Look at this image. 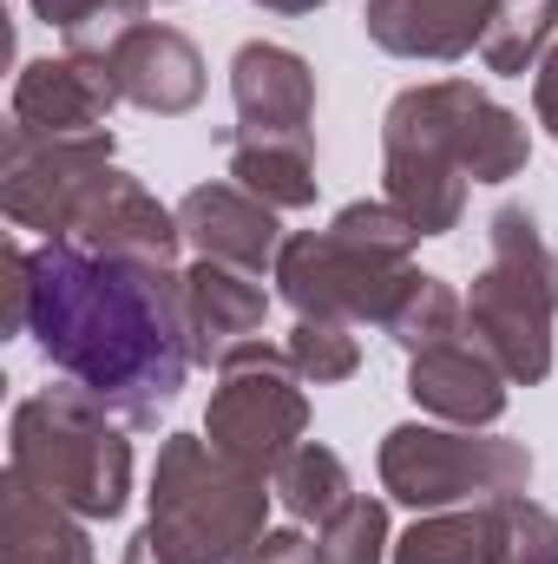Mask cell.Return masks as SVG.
I'll list each match as a JSON object with an SVG mask.
<instances>
[{
	"label": "cell",
	"instance_id": "83f0119b",
	"mask_svg": "<svg viewBox=\"0 0 558 564\" xmlns=\"http://www.w3.org/2000/svg\"><path fill=\"white\" fill-rule=\"evenodd\" d=\"M237 564H315V545L302 532H264Z\"/></svg>",
	"mask_w": 558,
	"mask_h": 564
},
{
	"label": "cell",
	"instance_id": "4316f807",
	"mask_svg": "<svg viewBox=\"0 0 558 564\" xmlns=\"http://www.w3.org/2000/svg\"><path fill=\"white\" fill-rule=\"evenodd\" d=\"M500 564H558V519L526 492L500 499Z\"/></svg>",
	"mask_w": 558,
	"mask_h": 564
},
{
	"label": "cell",
	"instance_id": "9c48e42d",
	"mask_svg": "<svg viewBox=\"0 0 558 564\" xmlns=\"http://www.w3.org/2000/svg\"><path fill=\"white\" fill-rule=\"evenodd\" d=\"M106 171H112V132L33 139L13 126L0 151V210L20 230H40L46 243H66L79 230V210L106 184Z\"/></svg>",
	"mask_w": 558,
	"mask_h": 564
},
{
	"label": "cell",
	"instance_id": "8992f818",
	"mask_svg": "<svg viewBox=\"0 0 558 564\" xmlns=\"http://www.w3.org/2000/svg\"><path fill=\"white\" fill-rule=\"evenodd\" d=\"M493 250L466 295V335L493 355V368L519 388L552 375V322H558V257L539 237L533 210L506 204L486 224Z\"/></svg>",
	"mask_w": 558,
	"mask_h": 564
},
{
	"label": "cell",
	"instance_id": "9a60e30c",
	"mask_svg": "<svg viewBox=\"0 0 558 564\" xmlns=\"http://www.w3.org/2000/svg\"><path fill=\"white\" fill-rule=\"evenodd\" d=\"M73 243H86V250H99V257H132V263H164V270H178L184 230H178V210H164L139 177H126V171L112 164L106 184L93 191V204L79 210Z\"/></svg>",
	"mask_w": 558,
	"mask_h": 564
},
{
	"label": "cell",
	"instance_id": "44dd1931",
	"mask_svg": "<svg viewBox=\"0 0 558 564\" xmlns=\"http://www.w3.org/2000/svg\"><path fill=\"white\" fill-rule=\"evenodd\" d=\"M270 486H277V506L289 512V519H315V525H322V519L348 499V466H342V453L302 440L296 453H282L277 459Z\"/></svg>",
	"mask_w": 558,
	"mask_h": 564
},
{
	"label": "cell",
	"instance_id": "e0dca14e",
	"mask_svg": "<svg viewBox=\"0 0 558 564\" xmlns=\"http://www.w3.org/2000/svg\"><path fill=\"white\" fill-rule=\"evenodd\" d=\"M493 13L500 0H368L362 26L395 59H466L486 40Z\"/></svg>",
	"mask_w": 558,
	"mask_h": 564
},
{
	"label": "cell",
	"instance_id": "7402d4cb",
	"mask_svg": "<svg viewBox=\"0 0 558 564\" xmlns=\"http://www.w3.org/2000/svg\"><path fill=\"white\" fill-rule=\"evenodd\" d=\"M558 33V0H500L486 40H480V59L486 73H533L546 59Z\"/></svg>",
	"mask_w": 558,
	"mask_h": 564
},
{
	"label": "cell",
	"instance_id": "7c38bea8",
	"mask_svg": "<svg viewBox=\"0 0 558 564\" xmlns=\"http://www.w3.org/2000/svg\"><path fill=\"white\" fill-rule=\"evenodd\" d=\"M230 99H237V132L244 139H296L309 144L315 119V73L302 53L277 40H250L230 59Z\"/></svg>",
	"mask_w": 558,
	"mask_h": 564
},
{
	"label": "cell",
	"instance_id": "3957f363",
	"mask_svg": "<svg viewBox=\"0 0 558 564\" xmlns=\"http://www.w3.org/2000/svg\"><path fill=\"white\" fill-rule=\"evenodd\" d=\"M415 243L420 230L388 204V197H362L348 210H335L329 230H296L282 237L277 257V289L296 315H342V322H375L388 328V315L401 308V295L415 289Z\"/></svg>",
	"mask_w": 558,
	"mask_h": 564
},
{
	"label": "cell",
	"instance_id": "ffe728a7",
	"mask_svg": "<svg viewBox=\"0 0 558 564\" xmlns=\"http://www.w3.org/2000/svg\"><path fill=\"white\" fill-rule=\"evenodd\" d=\"M230 177L264 197L270 210H309L315 204V151L296 139H244L230 132Z\"/></svg>",
	"mask_w": 558,
	"mask_h": 564
},
{
	"label": "cell",
	"instance_id": "f546056e",
	"mask_svg": "<svg viewBox=\"0 0 558 564\" xmlns=\"http://www.w3.org/2000/svg\"><path fill=\"white\" fill-rule=\"evenodd\" d=\"M126 564H171V558L158 552V539H151V532H139V539L126 545Z\"/></svg>",
	"mask_w": 558,
	"mask_h": 564
},
{
	"label": "cell",
	"instance_id": "7a4b0ae2",
	"mask_svg": "<svg viewBox=\"0 0 558 564\" xmlns=\"http://www.w3.org/2000/svg\"><path fill=\"white\" fill-rule=\"evenodd\" d=\"M382 158H388V204L420 237H447L466 210V177L473 184L519 177L533 158V132L473 79H427L388 106Z\"/></svg>",
	"mask_w": 558,
	"mask_h": 564
},
{
	"label": "cell",
	"instance_id": "6da1fadb",
	"mask_svg": "<svg viewBox=\"0 0 558 564\" xmlns=\"http://www.w3.org/2000/svg\"><path fill=\"white\" fill-rule=\"evenodd\" d=\"M26 328L73 388L106 401L126 426H158V414L184 394V270L99 257L73 237L46 243L33 250Z\"/></svg>",
	"mask_w": 558,
	"mask_h": 564
},
{
	"label": "cell",
	"instance_id": "30bf717a",
	"mask_svg": "<svg viewBox=\"0 0 558 564\" xmlns=\"http://www.w3.org/2000/svg\"><path fill=\"white\" fill-rule=\"evenodd\" d=\"M119 93L106 79V59H86V53H46V59H26L20 79H13V126L33 132V139H86V132H106Z\"/></svg>",
	"mask_w": 558,
	"mask_h": 564
},
{
	"label": "cell",
	"instance_id": "5b68a950",
	"mask_svg": "<svg viewBox=\"0 0 558 564\" xmlns=\"http://www.w3.org/2000/svg\"><path fill=\"white\" fill-rule=\"evenodd\" d=\"M106 414L112 408L86 388L26 394L7 433V473H20L79 519H119L132 499V440Z\"/></svg>",
	"mask_w": 558,
	"mask_h": 564
},
{
	"label": "cell",
	"instance_id": "ba28073f",
	"mask_svg": "<svg viewBox=\"0 0 558 564\" xmlns=\"http://www.w3.org/2000/svg\"><path fill=\"white\" fill-rule=\"evenodd\" d=\"M217 394L204 408V440L257 473H277L282 453L302 446V426H309V401H302V375L289 368V355L270 341H250L237 348L224 368H217Z\"/></svg>",
	"mask_w": 558,
	"mask_h": 564
},
{
	"label": "cell",
	"instance_id": "d4e9b609",
	"mask_svg": "<svg viewBox=\"0 0 558 564\" xmlns=\"http://www.w3.org/2000/svg\"><path fill=\"white\" fill-rule=\"evenodd\" d=\"M348 328H355V322H342V315H296V328H289V341H282L289 368H296L302 381H315V388L348 381V375L362 368V341H355Z\"/></svg>",
	"mask_w": 558,
	"mask_h": 564
},
{
	"label": "cell",
	"instance_id": "4dcf8cb0",
	"mask_svg": "<svg viewBox=\"0 0 558 564\" xmlns=\"http://www.w3.org/2000/svg\"><path fill=\"white\" fill-rule=\"evenodd\" d=\"M250 7H264V13H315L322 0H250Z\"/></svg>",
	"mask_w": 558,
	"mask_h": 564
},
{
	"label": "cell",
	"instance_id": "603a6c76",
	"mask_svg": "<svg viewBox=\"0 0 558 564\" xmlns=\"http://www.w3.org/2000/svg\"><path fill=\"white\" fill-rule=\"evenodd\" d=\"M60 40H66V53H86V59H99L126 26H139L144 7L151 0H26Z\"/></svg>",
	"mask_w": 558,
	"mask_h": 564
},
{
	"label": "cell",
	"instance_id": "ac0fdd59",
	"mask_svg": "<svg viewBox=\"0 0 558 564\" xmlns=\"http://www.w3.org/2000/svg\"><path fill=\"white\" fill-rule=\"evenodd\" d=\"M0 564H93L86 519L26 486L20 473L0 479Z\"/></svg>",
	"mask_w": 558,
	"mask_h": 564
},
{
	"label": "cell",
	"instance_id": "f1b7e54d",
	"mask_svg": "<svg viewBox=\"0 0 558 564\" xmlns=\"http://www.w3.org/2000/svg\"><path fill=\"white\" fill-rule=\"evenodd\" d=\"M533 112H539V126H546L552 144H558V40L546 46V59L533 66Z\"/></svg>",
	"mask_w": 558,
	"mask_h": 564
},
{
	"label": "cell",
	"instance_id": "2e32d148",
	"mask_svg": "<svg viewBox=\"0 0 558 564\" xmlns=\"http://www.w3.org/2000/svg\"><path fill=\"white\" fill-rule=\"evenodd\" d=\"M408 394L420 414L447 426H493L506 414V375L493 368L480 341H460V335L408 355Z\"/></svg>",
	"mask_w": 558,
	"mask_h": 564
},
{
	"label": "cell",
	"instance_id": "8fae6325",
	"mask_svg": "<svg viewBox=\"0 0 558 564\" xmlns=\"http://www.w3.org/2000/svg\"><path fill=\"white\" fill-rule=\"evenodd\" d=\"M99 59H106L112 93H119L126 106H139V112L184 119V112L204 99V59H197V46H191L178 26L139 20V26H126Z\"/></svg>",
	"mask_w": 558,
	"mask_h": 564
},
{
	"label": "cell",
	"instance_id": "277c9868",
	"mask_svg": "<svg viewBox=\"0 0 558 564\" xmlns=\"http://www.w3.org/2000/svg\"><path fill=\"white\" fill-rule=\"evenodd\" d=\"M270 473L217 453L204 433H171L151 466V539L171 564H237L270 519Z\"/></svg>",
	"mask_w": 558,
	"mask_h": 564
},
{
	"label": "cell",
	"instance_id": "4fadbf2b",
	"mask_svg": "<svg viewBox=\"0 0 558 564\" xmlns=\"http://www.w3.org/2000/svg\"><path fill=\"white\" fill-rule=\"evenodd\" d=\"M178 230H184V243H191L197 257L230 263V270H244V276L277 270V257H282L277 210H270L264 197H250L244 184H197V191H184Z\"/></svg>",
	"mask_w": 558,
	"mask_h": 564
},
{
	"label": "cell",
	"instance_id": "5bb4252c",
	"mask_svg": "<svg viewBox=\"0 0 558 564\" xmlns=\"http://www.w3.org/2000/svg\"><path fill=\"white\" fill-rule=\"evenodd\" d=\"M264 315H270V295H264L257 276H244L230 263H211V257H197L184 270V335H191V361L224 368L237 348L264 341Z\"/></svg>",
	"mask_w": 558,
	"mask_h": 564
},
{
	"label": "cell",
	"instance_id": "d6986e66",
	"mask_svg": "<svg viewBox=\"0 0 558 564\" xmlns=\"http://www.w3.org/2000/svg\"><path fill=\"white\" fill-rule=\"evenodd\" d=\"M500 499L473 512H427L395 539L388 564H500Z\"/></svg>",
	"mask_w": 558,
	"mask_h": 564
},
{
	"label": "cell",
	"instance_id": "cb8c5ba5",
	"mask_svg": "<svg viewBox=\"0 0 558 564\" xmlns=\"http://www.w3.org/2000/svg\"><path fill=\"white\" fill-rule=\"evenodd\" d=\"M315 564H388V506L368 492H348L315 525Z\"/></svg>",
	"mask_w": 558,
	"mask_h": 564
},
{
	"label": "cell",
	"instance_id": "52a82bcc",
	"mask_svg": "<svg viewBox=\"0 0 558 564\" xmlns=\"http://www.w3.org/2000/svg\"><path fill=\"white\" fill-rule=\"evenodd\" d=\"M382 486L388 499L415 512H447V506H486L513 499L533 486V453L519 440L480 433V426H395L382 440Z\"/></svg>",
	"mask_w": 558,
	"mask_h": 564
},
{
	"label": "cell",
	"instance_id": "484cf974",
	"mask_svg": "<svg viewBox=\"0 0 558 564\" xmlns=\"http://www.w3.org/2000/svg\"><path fill=\"white\" fill-rule=\"evenodd\" d=\"M460 328H466V302H460V295H453L440 276H415V289L401 295V308L388 315V335H395L408 355L453 341Z\"/></svg>",
	"mask_w": 558,
	"mask_h": 564
}]
</instances>
